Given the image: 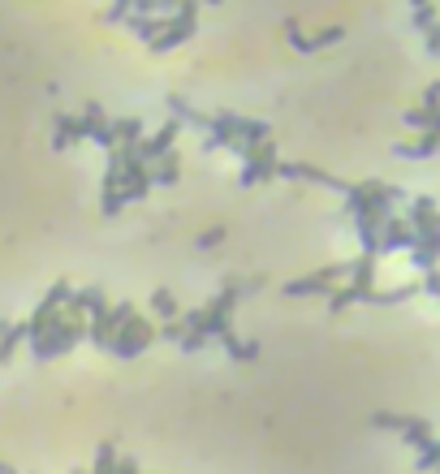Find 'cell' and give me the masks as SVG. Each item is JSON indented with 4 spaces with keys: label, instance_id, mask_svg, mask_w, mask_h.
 <instances>
[{
    "label": "cell",
    "instance_id": "cell-8",
    "mask_svg": "<svg viewBox=\"0 0 440 474\" xmlns=\"http://www.w3.org/2000/svg\"><path fill=\"white\" fill-rule=\"evenodd\" d=\"M151 315L164 319V324H169V319H178V315H181L178 297L169 294V289H156V294H151Z\"/></svg>",
    "mask_w": 440,
    "mask_h": 474
},
{
    "label": "cell",
    "instance_id": "cell-1",
    "mask_svg": "<svg viewBox=\"0 0 440 474\" xmlns=\"http://www.w3.org/2000/svg\"><path fill=\"white\" fill-rule=\"evenodd\" d=\"M87 324L91 319L87 315H78V311H69L65 306V315L48 328V333H40V336H31L26 345H31V354L40 358V362H52V358H60V354H69L74 345H78L82 336H87Z\"/></svg>",
    "mask_w": 440,
    "mask_h": 474
},
{
    "label": "cell",
    "instance_id": "cell-4",
    "mask_svg": "<svg viewBox=\"0 0 440 474\" xmlns=\"http://www.w3.org/2000/svg\"><path fill=\"white\" fill-rule=\"evenodd\" d=\"M345 277H350V263H333V268H320V272H311V277H302V280H289V285H285V294H289V297L333 294Z\"/></svg>",
    "mask_w": 440,
    "mask_h": 474
},
{
    "label": "cell",
    "instance_id": "cell-14",
    "mask_svg": "<svg viewBox=\"0 0 440 474\" xmlns=\"http://www.w3.org/2000/svg\"><path fill=\"white\" fill-rule=\"evenodd\" d=\"M78 474H96V470H78Z\"/></svg>",
    "mask_w": 440,
    "mask_h": 474
},
{
    "label": "cell",
    "instance_id": "cell-3",
    "mask_svg": "<svg viewBox=\"0 0 440 474\" xmlns=\"http://www.w3.org/2000/svg\"><path fill=\"white\" fill-rule=\"evenodd\" d=\"M156 341V324L151 319H142V315H134L125 328L117 333V341L108 345V354H117V358H139L147 345Z\"/></svg>",
    "mask_w": 440,
    "mask_h": 474
},
{
    "label": "cell",
    "instance_id": "cell-11",
    "mask_svg": "<svg viewBox=\"0 0 440 474\" xmlns=\"http://www.w3.org/2000/svg\"><path fill=\"white\" fill-rule=\"evenodd\" d=\"M220 242H225V229H207V233L199 237V246H203V251H207V246H220Z\"/></svg>",
    "mask_w": 440,
    "mask_h": 474
},
{
    "label": "cell",
    "instance_id": "cell-9",
    "mask_svg": "<svg viewBox=\"0 0 440 474\" xmlns=\"http://www.w3.org/2000/svg\"><path fill=\"white\" fill-rule=\"evenodd\" d=\"M178 169H181L178 151H169V156H160L151 164V181H178Z\"/></svg>",
    "mask_w": 440,
    "mask_h": 474
},
{
    "label": "cell",
    "instance_id": "cell-2",
    "mask_svg": "<svg viewBox=\"0 0 440 474\" xmlns=\"http://www.w3.org/2000/svg\"><path fill=\"white\" fill-rule=\"evenodd\" d=\"M134 315H139V311H134V302H117V306H108L104 315H96L91 324H87V336H91L100 350H108V345L117 341V333H121V328H125V324H130Z\"/></svg>",
    "mask_w": 440,
    "mask_h": 474
},
{
    "label": "cell",
    "instance_id": "cell-5",
    "mask_svg": "<svg viewBox=\"0 0 440 474\" xmlns=\"http://www.w3.org/2000/svg\"><path fill=\"white\" fill-rule=\"evenodd\" d=\"M280 173L277 156H272V142H260L242 156V186H260V181H272Z\"/></svg>",
    "mask_w": 440,
    "mask_h": 474
},
{
    "label": "cell",
    "instance_id": "cell-6",
    "mask_svg": "<svg viewBox=\"0 0 440 474\" xmlns=\"http://www.w3.org/2000/svg\"><path fill=\"white\" fill-rule=\"evenodd\" d=\"M87 139V117H57V147Z\"/></svg>",
    "mask_w": 440,
    "mask_h": 474
},
{
    "label": "cell",
    "instance_id": "cell-13",
    "mask_svg": "<svg viewBox=\"0 0 440 474\" xmlns=\"http://www.w3.org/2000/svg\"><path fill=\"white\" fill-rule=\"evenodd\" d=\"M0 474H14V470H9V466H0Z\"/></svg>",
    "mask_w": 440,
    "mask_h": 474
},
{
    "label": "cell",
    "instance_id": "cell-7",
    "mask_svg": "<svg viewBox=\"0 0 440 474\" xmlns=\"http://www.w3.org/2000/svg\"><path fill=\"white\" fill-rule=\"evenodd\" d=\"M220 341H225L229 358H238V362H251V358H260V345H255V341H242L238 333H225Z\"/></svg>",
    "mask_w": 440,
    "mask_h": 474
},
{
    "label": "cell",
    "instance_id": "cell-12",
    "mask_svg": "<svg viewBox=\"0 0 440 474\" xmlns=\"http://www.w3.org/2000/svg\"><path fill=\"white\" fill-rule=\"evenodd\" d=\"M113 474H142V470L134 466V461H117V470H113Z\"/></svg>",
    "mask_w": 440,
    "mask_h": 474
},
{
    "label": "cell",
    "instance_id": "cell-10",
    "mask_svg": "<svg viewBox=\"0 0 440 474\" xmlns=\"http://www.w3.org/2000/svg\"><path fill=\"white\" fill-rule=\"evenodd\" d=\"M117 444H100V453H96V474H113L117 470Z\"/></svg>",
    "mask_w": 440,
    "mask_h": 474
}]
</instances>
